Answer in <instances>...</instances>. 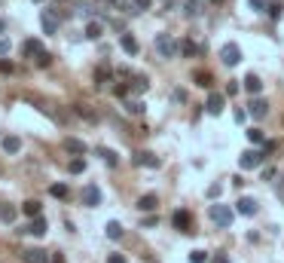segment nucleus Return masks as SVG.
<instances>
[{
    "instance_id": "nucleus-1",
    "label": "nucleus",
    "mask_w": 284,
    "mask_h": 263,
    "mask_svg": "<svg viewBox=\"0 0 284 263\" xmlns=\"http://www.w3.org/2000/svg\"><path fill=\"white\" fill-rule=\"evenodd\" d=\"M208 217L214 220L220 230H229L233 220H236V208H229V205H223V202H214V205L208 208Z\"/></svg>"
},
{
    "instance_id": "nucleus-2",
    "label": "nucleus",
    "mask_w": 284,
    "mask_h": 263,
    "mask_svg": "<svg viewBox=\"0 0 284 263\" xmlns=\"http://www.w3.org/2000/svg\"><path fill=\"white\" fill-rule=\"evenodd\" d=\"M156 52L162 58H174L177 52H181V43H177L171 34H156Z\"/></svg>"
},
{
    "instance_id": "nucleus-3",
    "label": "nucleus",
    "mask_w": 284,
    "mask_h": 263,
    "mask_svg": "<svg viewBox=\"0 0 284 263\" xmlns=\"http://www.w3.org/2000/svg\"><path fill=\"white\" fill-rule=\"evenodd\" d=\"M266 156H269L266 150H257V147H251V150H244V153L238 156V165H241L244 171H251V168H260Z\"/></svg>"
},
{
    "instance_id": "nucleus-4",
    "label": "nucleus",
    "mask_w": 284,
    "mask_h": 263,
    "mask_svg": "<svg viewBox=\"0 0 284 263\" xmlns=\"http://www.w3.org/2000/svg\"><path fill=\"white\" fill-rule=\"evenodd\" d=\"M220 61H223L226 67H236V64L241 61V49H238V43H226V46L220 49Z\"/></svg>"
},
{
    "instance_id": "nucleus-5",
    "label": "nucleus",
    "mask_w": 284,
    "mask_h": 263,
    "mask_svg": "<svg viewBox=\"0 0 284 263\" xmlns=\"http://www.w3.org/2000/svg\"><path fill=\"white\" fill-rule=\"evenodd\" d=\"M58 9H43L40 12V25H43V31L46 34H58Z\"/></svg>"
},
{
    "instance_id": "nucleus-6",
    "label": "nucleus",
    "mask_w": 284,
    "mask_h": 263,
    "mask_svg": "<svg viewBox=\"0 0 284 263\" xmlns=\"http://www.w3.org/2000/svg\"><path fill=\"white\" fill-rule=\"evenodd\" d=\"M132 162H135V165H141V168H159V156H156V153H150V150H141V153H135V156H132Z\"/></svg>"
},
{
    "instance_id": "nucleus-7",
    "label": "nucleus",
    "mask_w": 284,
    "mask_h": 263,
    "mask_svg": "<svg viewBox=\"0 0 284 263\" xmlns=\"http://www.w3.org/2000/svg\"><path fill=\"white\" fill-rule=\"evenodd\" d=\"M171 223H174V230H181V233H192V214L189 211H174Z\"/></svg>"
},
{
    "instance_id": "nucleus-8",
    "label": "nucleus",
    "mask_w": 284,
    "mask_h": 263,
    "mask_svg": "<svg viewBox=\"0 0 284 263\" xmlns=\"http://www.w3.org/2000/svg\"><path fill=\"white\" fill-rule=\"evenodd\" d=\"M223 107H226V98H223V95H217V92H211V95H208V101H205V110H208L211 116H220V113H223Z\"/></svg>"
},
{
    "instance_id": "nucleus-9",
    "label": "nucleus",
    "mask_w": 284,
    "mask_h": 263,
    "mask_svg": "<svg viewBox=\"0 0 284 263\" xmlns=\"http://www.w3.org/2000/svg\"><path fill=\"white\" fill-rule=\"evenodd\" d=\"M247 113H251L254 119H263L266 113H269V101H266V98H254V95H251V104H247Z\"/></svg>"
},
{
    "instance_id": "nucleus-10",
    "label": "nucleus",
    "mask_w": 284,
    "mask_h": 263,
    "mask_svg": "<svg viewBox=\"0 0 284 263\" xmlns=\"http://www.w3.org/2000/svg\"><path fill=\"white\" fill-rule=\"evenodd\" d=\"M83 205H89V208L101 205V190H98L95 184H86V187H83Z\"/></svg>"
},
{
    "instance_id": "nucleus-11",
    "label": "nucleus",
    "mask_w": 284,
    "mask_h": 263,
    "mask_svg": "<svg viewBox=\"0 0 284 263\" xmlns=\"http://www.w3.org/2000/svg\"><path fill=\"white\" fill-rule=\"evenodd\" d=\"M46 230H49V226H46V220L37 214V217H31V223L25 226L22 233H28V236H37V239H40V236H46Z\"/></svg>"
},
{
    "instance_id": "nucleus-12",
    "label": "nucleus",
    "mask_w": 284,
    "mask_h": 263,
    "mask_svg": "<svg viewBox=\"0 0 284 263\" xmlns=\"http://www.w3.org/2000/svg\"><path fill=\"white\" fill-rule=\"evenodd\" d=\"M22 260H25V263H49L52 257H49L43 248H28V251H22Z\"/></svg>"
},
{
    "instance_id": "nucleus-13",
    "label": "nucleus",
    "mask_w": 284,
    "mask_h": 263,
    "mask_svg": "<svg viewBox=\"0 0 284 263\" xmlns=\"http://www.w3.org/2000/svg\"><path fill=\"white\" fill-rule=\"evenodd\" d=\"M236 211H238V214H244V217L257 214V199H251V196H241V199L236 202Z\"/></svg>"
},
{
    "instance_id": "nucleus-14",
    "label": "nucleus",
    "mask_w": 284,
    "mask_h": 263,
    "mask_svg": "<svg viewBox=\"0 0 284 263\" xmlns=\"http://www.w3.org/2000/svg\"><path fill=\"white\" fill-rule=\"evenodd\" d=\"M184 12H187V19H199V15L205 12V0H187Z\"/></svg>"
},
{
    "instance_id": "nucleus-15",
    "label": "nucleus",
    "mask_w": 284,
    "mask_h": 263,
    "mask_svg": "<svg viewBox=\"0 0 284 263\" xmlns=\"http://www.w3.org/2000/svg\"><path fill=\"white\" fill-rule=\"evenodd\" d=\"M156 205H159L156 193H144V196L138 199V211H156Z\"/></svg>"
},
{
    "instance_id": "nucleus-16",
    "label": "nucleus",
    "mask_w": 284,
    "mask_h": 263,
    "mask_svg": "<svg viewBox=\"0 0 284 263\" xmlns=\"http://www.w3.org/2000/svg\"><path fill=\"white\" fill-rule=\"evenodd\" d=\"M22 52H25V55H28V58H37V55H43V52H46V49H43V43H40V40H34V37H31V40H25V46H22Z\"/></svg>"
},
{
    "instance_id": "nucleus-17",
    "label": "nucleus",
    "mask_w": 284,
    "mask_h": 263,
    "mask_svg": "<svg viewBox=\"0 0 284 263\" xmlns=\"http://www.w3.org/2000/svg\"><path fill=\"white\" fill-rule=\"evenodd\" d=\"M61 147H64L67 153H77V156H83V153H86V141H80V138H64Z\"/></svg>"
},
{
    "instance_id": "nucleus-18",
    "label": "nucleus",
    "mask_w": 284,
    "mask_h": 263,
    "mask_svg": "<svg viewBox=\"0 0 284 263\" xmlns=\"http://www.w3.org/2000/svg\"><path fill=\"white\" fill-rule=\"evenodd\" d=\"M0 147H3L6 153H19V150H22V138L6 135V138H0Z\"/></svg>"
},
{
    "instance_id": "nucleus-19",
    "label": "nucleus",
    "mask_w": 284,
    "mask_h": 263,
    "mask_svg": "<svg viewBox=\"0 0 284 263\" xmlns=\"http://www.w3.org/2000/svg\"><path fill=\"white\" fill-rule=\"evenodd\" d=\"M241 86H244V92H251V95H260V89H263V83H260V77H254V74H247Z\"/></svg>"
},
{
    "instance_id": "nucleus-20",
    "label": "nucleus",
    "mask_w": 284,
    "mask_h": 263,
    "mask_svg": "<svg viewBox=\"0 0 284 263\" xmlns=\"http://www.w3.org/2000/svg\"><path fill=\"white\" fill-rule=\"evenodd\" d=\"M119 46H122V52H129V55H135V52H138V40L132 37V34H122V37H119Z\"/></svg>"
},
{
    "instance_id": "nucleus-21",
    "label": "nucleus",
    "mask_w": 284,
    "mask_h": 263,
    "mask_svg": "<svg viewBox=\"0 0 284 263\" xmlns=\"http://www.w3.org/2000/svg\"><path fill=\"white\" fill-rule=\"evenodd\" d=\"M98 156L104 159V165H107V168H116V162H119V156H116L113 150H107V147H101V150H98Z\"/></svg>"
},
{
    "instance_id": "nucleus-22",
    "label": "nucleus",
    "mask_w": 284,
    "mask_h": 263,
    "mask_svg": "<svg viewBox=\"0 0 284 263\" xmlns=\"http://www.w3.org/2000/svg\"><path fill=\"white\" fill-rule=\"evenodd\" d=\"M101 34H104V25H101V22H89V25H86V37H89V40H98Z\"/></svg>"
},
{
    "instance_id": "nucleus-23",
    "label": "nucleus",
    "mask_w": 284,
    "mask_h": 263,
    "mask_svg": "<svg viewBox=\"0 0 284 263\" xmlns=\"http://www.w3.org/2000/svg\"><path fill=\"white\" fill-rule=\"evenodd\" d=\"M22 214H28V217H37V214H40V202H37V199H28V202L22 205Z\"/></svg>"
},
{
    "instance_id": "nucleus-24",
    "label": "nucleus",
    "mask_w": 284,
    "mask_h": 263,
    "mask_svg": "<svg viewBox=\"0 0 284 263\" xmlns=\"http://www.w3.org/2000/svg\"><path fill=\"white\" fill-rule=\"evenodd\" d=\"M126 110H129V113H135V116H141V113H144V101L129 98V101H126Z\"/></svg>"
},
{
    "instance_id": "nucleus-25",
    "label": "nucleus",
    "mask_w": 284,
    "mask_h": 263,
    "mask_svg": "<svg viewBox=\"0 0 284 263\" xmlns=\"http://www.w3.org/2000/svg\"><path fill=\"white\" fill-rule=\"evenodd\" d=\"M181 52H184V55H196V52H205V46H196L192 40H184L181 43Z\"/></svg>"
},
{
    "instance_id": "nucleus-26",
    "label": "nucleus",
    "mask_w": 284,
    "mask_h": 263,
    "mask_svg": "<svg viewBox=\"0 0 284 263\" xmlns=\"http://www.w3.org/2000/svg\"><path fill=\"white\" fill-rule=\"evenodd\" d=\"M95 83L98 86H107L110 83V67H98V71H95Z\"/></svg>"
},
{
    "instance_id": "nucleus-27",
    "label": "nucleus",
    "mask_w": 284,
    "mask_h": 263,
    "mask_svg": "<svg viewBox=\"0 0 284 263\" xmlns=\"http://www.w3.org/2000/svg\"><path fill=\"white\" fill-rule=\"evenodd\" d=\"M244 135H247V141H251V144H260V147L266 144V138H263V132H260V129H247Z\"/></svg>"
},
{
    "instance_id": "nucleus-28",
    "label": "nucleus",
    "mask_w": 284,
    "mask_h": 263,
    "mask_svg": "<svg viewBox=\"0 0 284 263\" xmlns=\"http://www.w3.org/2000/svg\"><path fill=\"white\" fill-rule=\"evenodd\" d=\"M0 220L12 223V220H15V208H12V205H0Z\"/></svg>"
},
{
    "instance_id": "nucleus-29",
    "label": "nucleus",
    "mask_w": 284,
    "mask_h": 263,
    "mask_svg": "<svg viewBox=\"0 0 284 263\" xmlns=\"http://www.w3.org/2000/svg\"><path fill=\"white\" fill-rule=\"evenodd\" d=\"M192 80H196V86H202V89H208V86H211V74L208 71H196V74H192Z\"/></svg>"
},
{
    "instance_id": "nucleus-30",
    "label": "nucleus",
    "mask_w": 284,
    "mask_h": 263,
    "mask_svg": "<svg viewBox=\"0 0 284 263\" xmlns=\"http://www.w3.org/2000/svg\"><path fill=\"white\" fill-rule=\"evenodd\" d=\"M49 193H52L55 199H67V193H70V190H67V184H52V187H49Z\"/></svg>"
},
{
    "instance_id": "nucleus-31",
    "label": "nucleus",
    "mask_w": 284,
    "mask_h": 263,
    "mask_svg": "<svg viewBox=\"0 0 284 263\" xmlns=\"http://www.w3.org/2000/svg\"><path fill=\"white\" fill-rule=\"evenodd\" d=\"M104 233H107V236H110V239H122V226H119V223H116V220H110V223H107V226H104Z\"/></svg>"
},
{
    "instance_id": "nucleus-32",
    "label": "nucleus",
    "mask_w": 284,
    "mask_h": 263,
    "mask_svg": "<svg viewBox=\"0 0 284 263\" xmlns=\"http://www.w3.org/2000/svg\"><path fill=\"white\" fill-rule=\"evenodd\" d=\"M67 171H70V174H83V171H86V159H80V156H77V159H70Z\"/></svg>"
},
{
    "instance_id": "nucleus-33",
    "label": "nucleus",
    "mask_w": 284,
    "mask_h": 263,
    "mask_svg": "<svg viewBox=\"0 0 284 263\" xmlns=\"http://www.w3.org/2000/svg\"><path fill=\"white\" fill-rule=\"evenodd\" d=\"M205 260H211L202 248H196V251H189V263H205Z\"/></svg>"
},
{
    "instance_id": "nucleus-34",
    "label": "nucleus",
    "mask_w": 284,
    "mask_h": 263,
    "mask_svg": "<svg viewBox=\"0 0 284 263\" xmlns=\"http://www.w3.org/2000/svg\"><path fill=\"white\" fill-rule=\"evenodd\" d=\"M247 6H251L254 12H266V6H269V0H247Z\"/></svg>"
},
{
    "instance_id": "nucleus-35",
    "label": "nucleus",
    "mask_w": 284,
    "mask_h": 263,
    "mask_svg": "<svg viewBox=\"0 0 284 263\" xmlns=\"http://www.w3.org/2000/svg\"><path fill=\"white\" fill-rule=\"evenodd\" d=\"M150 3L153 0H132V12H144V9H150Z\"/></svg>"
},
{
    "instance_id": "nucleus-36",
    "label": "nucleus",
    "mask_w": 284,
    "mask_h": 263,
    "mask_svg": "<svg viewBox=\"0 0 284 263\" xmlns=\"http://www.w3.org/2000/svg\"><path fill=\"white\" fill-rule=\"evenodd\" d=\"M147 89H150L147 77H141V74H138V77H135V92H147Z\"/></svg>"
},
{
    "instance_id": "nucleus-37",
    "label": "nucleus",
    "mask_w": 284,
    "mask_h": 263,
    "mask_svg": "<svg viewBox=\"0 0 284 263\" xmlns=\"http://www.w3.org/2000/svg\"><path fill=\"white\" fill-rule=\"evenodd\" d=\"M77 113H80V116H86L89 122H95V119H98V116H95L92 110H89V107H86V104H77Z\"/></svg>"
},
{
    "instance_id": "nucleus-38",
    "label": "nucleus",
    "mask_w": 284,
    "mask_h": 263,
    "mask_svg": "<svg viewBox=\"0 0 284 263\" xmlns=\"http://www.w3.org/2000/svg\"><path fill=\"white\" fill-rule=\"evenodd\" d=\"M12 49V43H9V37L6 34H0V55H6V52Z\"/></svg>"
},
{
    "instance_id": "nucleus-39",
    "label": "nucleus",
    "mask_w": 284,
    "mask_h": 263,
    "mask_svg": "<svg viewBox=\"0 0 284 263\" xmlns=\"http://www.w3.org/2000/svg\"><path fill=\"white\" fill-rule=\"evenodd\" d=\"M281 9H284L281 3H269V6H266V12H269L272 19H278V15H281Z\"/></svg>"
},
{
    "instance_id": "nucleus-40",
    "label": "nucleus",
    "mask_w": 284,
    "mask_h": 263,
    "mask_svg": "<svg viewBox=\"0 0 284 263\" xmlns=\"http://www.w3.org/2000/svg\"><path fill=\"white\" fill-rule=\"evenodd\" d=\"M34 61H37L40 67H49V61H52V55H49V52H43V55H37V58H34Z\"/></svg>"
},
{
    "instance_id": "nucleus-41",
    "label": "nucleus",
    "mask_w": 284,
    "mask_h": 263,
    "mask_svg": "<svg viewBox=\"0 0 284 263\" xmlns=\"http://www.w3.org/2000/svg\"><path fill=\"white\" fill-rule=\"evenodd\" d=\"M208 196L217 199V196H220V184H211V187H208Z\"/></svg>"
},
{
    "instance_id": "nucleus-42",
    "label": "nucleus",
    "mask_w": 284,
    "mask_h": 263,
    "mask_svg": "<svg viewBox=\"0 0 284 263\" xmlns=\"http://www.w3.org/2000/svg\"><path fill=\"white\" fill-rule=\"evenodd\" d=\"M107 263H129V260H126V254H110Z\"/></svg>"
},
{
    "instance_id": "nucleus-43",
    "label": "nucleus",
    "mask_w": 284,
    "mask_h": 263,
    "mask_svg": "<svg viewBox=\"0 0 284 263\" xmlns=\"http://www.w3.org/2000/svg\"><path fill=\"white\" fill-rule=\"evenodd\" d=\"M236 92H238V83H233V80H229V86H226V95H229V98H233Z\"/></svg>"
},
{
    "instance_id": "nucleus-44",
    "label": "nucleus",
    "mask_w": 284,
    "mask_h": 263,
    "mask_svg": "<svg viewBox=\"0 0 284 263\" xmlns=\"http://www.w3.org/2000/svg\"><path fill=\"white\" fill-rule=\"evenodd\" d=\"M275 193H278V199L284 202V174H281V181H278V187H275Z\"/></svg>"
},
{
    "instance_id": "nucleus-45",
    "label": "nucleus",
    "mask_w": 284,
    "mask_h": 263,
    "mask_svg": "<svg viewBox=\"0 0 284 263\" xmlns=\"http://www.w3.org/2000/svg\"><path fill=\"white\" fill-rule=\"evenodd\" d=\"M275 174H278L275 168H263V181H272V178H275Z\"/></svg>"
},
{
    "instance_id": "nucleus-46",
    "label": "nucleus",
    "mask_w": 284,
    "mask_h": 263,
    "mask_svg": "<svg viewBox=\"0 0 284 263\" xmlns=\"http://www.w3.org/2000/svg\"><path fill=\"white\" fill-rule=\"evenodd\" d=\"M211 263H229V257L226 254H214V257H211Z\"/></svg>"
},
{
    "instance_id": "nucleus-47",
    "label": "nucleus",
    "mask_w": 284,
    "mask_h": 263,
    "mask_svg": "<svg viewBox=\"0 0 284 263\" xmlns=\"http://www.w3.org/2000/svg\"><path fill=\"white\" fill-rule=\"evenodd\" d=\"M0 71H3V74H12V61H0Z\"/></svg>"
},
{
    "instance_id": "nucleus-48",
    "label": "nucleus",
    "mask_w": 284,
    "mask_h": 263,
    "mask_svg": "<svg viewBox=\"0 0 284 263\" xmlns=\"http://www.w3.org/2000/svg\"><path fill=\"white\" fill-rule=\"evenodd\" d=\"M49 263H67V260H64V254H52V260H49Z\"/></svg>"
},
{
    "instance_id": "nucleus-49",
    "label": "nucleus",
    "mask_w": 284,
    "mask_h": 263,
    "mask_svg": "<svg viewBox=\"0 0 284 263\" xmlns=\"http://www.w3.org/2000/svg\"><path fill=\"white\" fill-rule=\"evenodd\" d=\"M0 31H3V19H0Z\"/></svg>"
},
{
    "instance_id": "nucleus-50",
    "label": "nucleus",
    "mask_w": 284,
    "mask_h": 263,
    "mask_svg": "<svg viewBox=\"0 0 284 263\" xmlns=\"http://www.w3.org/2000/svg\"><path fill=\"white\" fill-rule=\"evenodd\" d=\"M214 3H223V0H214Z\"/></svg>"
},
{
    "instance_id": "nucleus-51",
    "label": "nucleus",
    "mask_w": 284,
    "mask_h": 263,
    "mask_svg": "<svg viewBox=\"0 0 284 263\" xmlns=\"http://www.w3.org/2000/svg\"><path fill=\"white\" fill-rule=\"evenodd\" d=\"M34 3H40V0H34Z\"/></svg>"
}]
</instances>
